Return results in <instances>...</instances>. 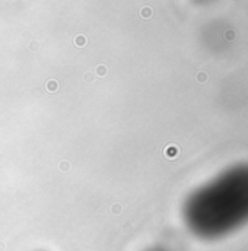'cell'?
<instances>
[{
	"instance_id": "6da1fadb",
	"label": "cell",
	"mask_w": 248,
	"mask_h": 251,
	"mask_svg": "<svg viewBox=\"0 0 248 251\" xmlns=\"http://www.w3.org/2000/svg\"><path fill=\"white\" fill-rule=\"evenodd\" d=\"M237 38V32L234 31V29H228L225 32V39L226 41H234V39Z\"/></svg>"
},
{
	"instance_id": "7a4b0ae2",
	"label": "cell",
	"mask_w": 248,
	"mask_h": 251,
	"mask_svg": "<svg viewBox=\"0 0 248 251\" xmlns=\"http://www.w3.org/2000/svg\"><path fill=\"white\" fill-rule=\"evenodd\" d=\"M196 79H197L200 83H204V82L207 80V75H206L204 72H198V73H197V76H196Z\"/></svg>"
},
{
	"instance_id": "3957f363",
	"label": "cell",
	"mask_w": 248,
	"mask_h": 251,
	"mask_svg": "<svg viewBox=\"0 0 248 251\" xmlns=\"http://www.w3.org/2000/svg\"><path fill=\"white\" fill-rule=\"evenodd\" d=\"M175 152H178V148H177V146H169V148H168V151H166V155H168V156H171V155H174Z\"/></svg>"
}]
</instances>
